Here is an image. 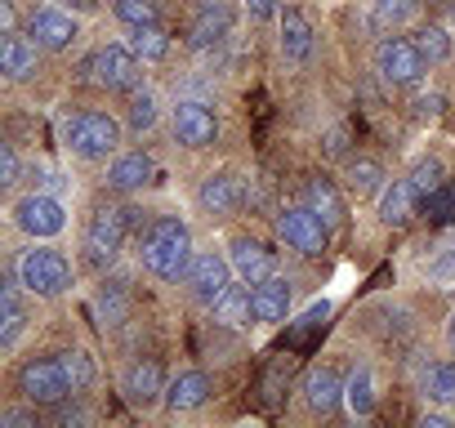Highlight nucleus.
Masks as SVG:
<instances>
[{"label": "nucleus", "mask_w": 455, "mask_h": 428, "mask_svg": "<svg viewBox=\"0 0 455 428\" xmlns=\"http://www.w3.org/2000/svg\"><path fill=\"white\" fill-rule=\"evenodd\" d=\"M192 233L179 214H156V219L139 233V264L156 281H179L192 268Z\"/></svg>", "instance_id": "1"}, {"label": "nucleus", "mask_w": 455, "mask_h": 428, "mask_svg": "<svg viewBox=\"0 0 455 428\" xmlns=\"http://www.w3.org/2000/svg\"><path fill=\"white\" fill-rule=\"evenodd\" d=\"M63 143L81 161H108L121 147V125L108 112H72L63 121Z\"/></svg>", "instance_id": "2"}, {"label": "nucleus", "mask_w": 455, "mask_h": 428, "mask_svg": "<svg viewBox=\"0 0 455 428\" xmlns=\"http://www.w3.org/2000/svg\"><path fill=\"white\" fill-rule=\"evenodd\" d=\"M19 281H23V290L36 295V299H59L63 290H72V264H68V255L54 250V246H32V250H23V259H19Z\"/></svg>", "instance_id": "3"}, {"label": "nucleus", "mask_w": 455, "mask_h": 428, "mask_svg": "<svg viewBox=\"0 0 455 428\" xmlns=\"http://www.w3.org/2000/svg\"><path fill=\"white\" fill-rule=\"evenodd\" d=\"M139 210H121V205H99L90 214V224H85V255L90 264H112L130 237V228L139 224L134 219Z\"/></svg>", "instance_id": "4"}, {"label": "nucleus", "mask_w": 455, "mask_h": 428, "mask_svg": "<svg viewBox=\"0 0 455 428\" xmlns=\"http://www.w3.org/2000/svg\"><path fill=\"white\" fill-rule=\"evenodd\" d=\"M81 72H85V81H94L99 90H121V94H130V90H139V81H143V59H139L130 45H103V50H94V54L81 63Z\"/></svg>", "instance_id": "5"}, {"label": "nucleus", "mask_w": 455, "mask_h": 428, "mask_svg": "<svg viewBox=\"0 0 455 428\" xmlns=\"http://www.w3.org/2000/svg\"><path fill=\"white\" fill-rule=\"evenodd\" d=\"M19 392H23V401H32V406H59V401H68L76 388H72V379H68V370H63V357H32V361H23V370H19Z\"/></svg>", "instance_id": "6"}, {"label": "nucleus", "mask_w": 455, "mask_h": 428, "mask_svg": "<svg viewBox=\"0 0 455 428\" xmlns=\"http://www.w3.org/2000/svg\"><path fill=\"white\" fill-rule=\"evenodd\" d=\"M14 224L32 242H50V237H59L68 228V210H63V201L54 192H32V196H23L14 205Z\"/></svg>", "instance_id": "7"}, {"label": "nucleus", "mask_w": 455, "mask_h": 428, "mask_svg": "<svg viewBox=\"0 0 455 428\" xmlns=\"http://www.w3.org/2000/svg\"><path fill=\"white\" fill-rule=\"evenodd\" d=\"M375 72L388 85H419V76L428 72V59L415 50V41L406 36H384L375 50Z\"/></svg>", "instance_id": "8"}, {"label": "nucleus", "mask_w": 455, "mask_h": 428, "mask_svg": "<svg viewBox=\"0 0 455 428\" xmlns=\"http://www.w3.org/2000/svg\"><path fill=\"white\" fill-rule=\"evenodd\" d=\"M326 233H331V228L317 219L308 205H286V210L277 214V237H282L291 250L308 255V259L326 250Z\"/></svg>", "instance_id": "9"}, {"label": "nucleus", "mask_w": 455, "mask_h": 428, "mask_svg": "<svg viewBox=\"0 0 455 428\" xmlns=\"http://www.w3.org/2000/svg\"><path fill=\"white\" fill-rule=\"evenodd\" d=\"M28 36H32L41 50L63 54V50L76 45L81 28H76L72 10H63V5H41V10H32V19H28Z\"/></svg>", "instance_id": "10"}, {"label": "nucleus", "mask_w": 455, "mask_h": 428, "mask_svg": "<svg viewBox=\"0 0 455 428\" xmlns=\"http://www.w3.org/2000/svg\"><path fill=\"white\" fill-rule=\"evenodd\" d=\"M233 32V5L228 0H192V23H188V45L210 50Z\"/></svg>", "instance_id": "11"}, {"label": "nucleus", "mask_w": 455, "mask_h": 428, "mask_svg": "<svg viewBox=\"0 0 455 428\" xmlns=\"http://www.w3.org/2000/svg\"><path fill=\"white\" fill-rule=\"evenodd\" d=\"M170 130H174V143H183V147H210V143L219 139L214 112H210L205 103H196V99H183V103L170 112Z\"/></svg>", "instance_id": "12"}, {"label": "nucleus", "mask_w": 455, "mask_h": 428, "mask_svg": "<svg viewBox=\"0 0 455 428\" xmlns=\"http://www.w3.org/2000/svg\"><path fill=\"white\" fill-rule=\"evenodd\" d=\"M183 281L192 286V295H196L201 304H214L228 286H233V259H223L219 250H201V255L192 259V268H188Z\"/></svg>", "instance_id": "13"}, {"label": "nucleus", "mask_w": 455, "mask_h": 428, "mask_svg": "<svg viewBox=\"0 0 455 428\" xmlns=\"http://www.w3.org/2000/svg\"><path fill=\"white\" fill-rule=\"evenodd\" d=\"M165 388H170V384H165V370H161L156 357H139V361L125 370V397H130V406H139V410L165 401Z\"/></svg>", "instance_id": "14"}, {"label": "nucleus", "mask_w": 455, "mask_h": 428, "mask_svg": "<svg viewBox=\"0 0 455 428\" xmlns=\"http://www.w3.org/2000/svg\"><path fill=\"white\" fill-rule=\"evenodd\" d=\"M228 259H233V273H237L246 286H259V281H268V277L277 273L273 250H268L264 242H255V237H237L233 246H228Z\"/></svg>", "instance_id": "15"}, {"label": "nucleus", "mask_w": 455, "mask_h": 428, "mask_svg": "<svg viewBox=\"0 0 455 428\" xmlns=\"http://www.w3.org/2000/svg\"><path fill=\"white\" fill-rule=\"evenodd\" d=\"M196 205L210 219H228V214H237V205H242V183L233 174H210L196 187Z\"/></svg>", "instance_id": "16"}, {"label": "nucleus", "mask_w": 455, "mask_h": 428, "mask_svg": "<svg viewBox=\"0 0 455 428\" xmlns=\"http://www.w3.org/2000/svg\"><path fill=\"white\" fill-rule=\"evenodd\" d=\"M304 205L317 214V219H322L331 233L344 224V196H339L335 178H326V174H313V178L304 183Z\"/></svg>", "instance_id": "17"}, {"label": "nucleus", "mask_w": 455, "mask_h": 428, "mask_svg": "<svg viewBox=\"0 0 455 428\" xmlns=\"http://www.w3.org/2000/svg\"><path fill=\"white\" fill-rule=\"evenodd\" d=\"M210 392H214V384H210L205 370H183L179 379H170L165 406H170L174 415H188V410H201V406L210 401Z\"/></svg>", "instance_id": "18"}, {"label": "nucleus", "mask_w": 455, "mask_h": 428, "mask_svg": "<svg viewBox=\"0 0 455 428\" xmlns=\"http://www.w3.org/2000/svg\"><path fill=\"white\" fill-rule=\"evenodd\" d=\"M304 401L313 415H335V406L344 401V379L335 375V366H317L304 379Z\"/></svg>", "instance_id": "19"}, {"label": "nucleus", "mask_w": 455, "mask_h": 428, "mask_svg": "<svg viewBox=\"0 0 455 428\" xmlns=\"http://www.w3.org/2000/svg\"><path fill=\"white\" fill-rule=\"evenodd\" d=\"M23 281H5V290H0V348L14 353L23 330H28V308H23V295H19Z\"/></svg>", "instance_id": "20"}, {"label": "nucleus", "mask_w": 455, "mask_h": 428, "mask_svg": "<svg viewBox=\"0 0 455 428\" xmlns=\"http://www.w3.org/2000/svg\"><path fill=\"white\" fill-rule=\"evenodd\" d=\"M255 321H264V326H277V321H286V313H291V281L286 277H268V281H259L255 290Z\"/></svg>", "instance_id": "21"}, {"label": "nucleus", "mask_w": 455, "mask_h": 428, "mask_svg": "<svg viewBox=\"0 0 455 428\" xmlns=\"http://www.w3.org/2000/svg\"><path fill=\"white\" fill-rule=\"evenodd\" d=\"M415 187H411V178H393V183H384V192H379V224H388V228H406L411 224V214H415Z\"/></svg>", "instance_id": "22"}, {"label": "nucleus", "mask_w": 455, "mask_h": 428, "mask_svg": "<svg viewBox=\"0 0 455 428\" xmlns=\"http://www.w3.org/2000/svg\"><path fill=\"white\" fill-rule=\"evenodd\" d=\"M277 23H282V54H286L291 63H304V59L313 54V23H308L295 5H282Z\"/></svg>", "instance_id": "23"}, {"label": "nucleus", "mask_w": 455, "mask_h": 428, "mask_svg": "<svg viewBox=\"0 0 455 428\" xmlns=\"http://www.w3.org/2000/svg\"><path fill=\"white\" fill-rule=\"evenodd\" d=\"M36 41L32 36H19V32H10L5 36V45H0V72H5L10 81H28L32 72H36Z\"/></svg>", "instance_id": "24"}, {"label": "nucleus", "mask_w": 455, "mask_h": 428, "mask_svg": "<svg viewBox=\"0 0 455 428\" xmlns=\"http://www.w3.org/2000/svg\"><path fill=\"white\" fill-rule=\"evenodd\" d=\"M148 178H152V156L148 152H125L108 165V187H116V192H139Z\"/></svg>", "instance_id": "25"}, {"label": "nucleus", "mask_w": 455, "mask_h": 428, "mask_svg": "<svg viewBox=\"0 0 455 428\" xmlns=\"http://www.w3.org/2000/svg\"><path fill=\"white\" fill-rule=\"evenodd\" d=\"M214 321H223V326H233V330H242L251 317H255V295L246 290V286H228L214 304Z\"/></svg>", "instance_id": "26"}, {"label": "nucleus", "mask_w": 455, "mask_h": 428, "mask_svg": "<svg viewBox=\"0 0 455 428\" xmlns=\"http://www.w3.org/2000/svg\"><path fill=\"white\" fill-rule=\"evenodd\" d=\"M344 178H348V192H353L357 201L384 192V165H379L375 156H353V161L344 165Z\"/></svg>", "instance_id": "27"}, {"label": "nucleus", "mask_w": 455, "mask_h": 428, "mask_svg": "<svg viewBox=\"0 0 455 428\" xmlns=\"http://www.w3.org/2000/svg\"><path fill=\"white\" fill-rule=\"evenodd\" d=\"M344 401H348V410L357 419H371L375 415V375H371V366H357L353 370V379L344 384Z\"/></svg>", "instance_id": "28"}, {"label": "nucleus", "mask_w": 455, "mask_h": 428, "mask_svg": "<svg viewBox=\"0 0 455 428\" xmlns=\"http://www.w3.org/2000/svg\"><path fill=\"white\" fill-rule=\"evenodd\" d=\"M424 397L437 401V406H455V361H433L419 379Z\"/></svg>", "instance_id": "29"}, {"label": "nucleus", "mask_w": 455, "mask_h": 428, "mask_svg": "<svg viewBox=\"0 0 455 428\" xmlns=\"http://www.w3.org/2000/svg\"><path fill=\"white\" fill-rule=\"evenodd\" d=\"M406 178H411L415 196H419V201H428L433 192H442V187H446V165H442L437 156H419V161L411 165V174H406Z\"/></svg>", "instance_id": "30"}, {"label": "nucleus", "mask_w": 455, "mask_h": 428, "mask_svg": "<svg viewBox=\"0 0 455 428\" xmlns=\"http://www.w3.org/2000/svg\"><path fill=\"white\" fill-rule=\"evenodd\" d=\"M130 50L143 59V63H161L170 54V36L161 32V23L152 28H130Z\"/></svg>", "instance_id": "31"}, {"label": "nucleus", "mask_w": 455, "mask_h": 428, "mask_svg": "<svg viewBox=\"0 0 455 428\" xmlns=\"http://www.w3.org/2000/svg\"><path fill=\"white\" fill-rule=\"evenodd\" d=\"M125 125L134 134H143V130L156 125V94L152 90H130V99H125Z\"/></svg>", "instance_id": "32"}, {"label": "nucleus", "mask_w": 455, "mask_h": 428, "mask_svg": "<svg viewBox=\"0 0 455 428\" xmlns=\"http://www.w3.org/2000/svg\"><path fill=\"white\" fill-rule=\"evenodd\" d=\"M411 41H415V50H419L428 63H446V59H451V36H446V28H437V23H424Z\"/></svg>", "instance_id": "33"}, {"label": "nucleus", "mask_w": 455, "mask_h": 428, "mask_svg": "<svg viewBox=\"0 0 455 428\" xmlns=\"http://www.w3.org/2000/svg\"><path fill=\"white\" fill-rule=\"evenodd\" d=\"M112 14H116L125 28H152V23H161L156 0H116Z\"/></svg>", "instance_id": "34"}, {"label": "nucleus", "mask_w": 455, "mask_h": 428, "mask_svg": "<svg viewBox=\"0 0 455 428\" xmlns=\"http://www.w3.org/2000/svg\"><path fill=\"white\" fill-rule=\"evenodd\" d=\"M59 357H63V370H68V379H72V388H76V392H85V388L99 379V366H94V357H90V353L72 348V353H59Z\"/></svg>", "instance_id": "35"}, {"label": "nucleus", "mask_w": 455, "mask_h": 428, "mask_svg": "<svg viewBox=\"0 0 455 428\" xmlns=\"http://www.w3.org/2000/svg\"><path fill=\"white\" fill-rule=\"evenodd\" d=\"M419 10V0H375V23L379 28H402Z\"/></svg>", "instance_id": "36"}, {"label": "nucleus", "mask_w": 455, "mask_h": 428, "mask_svg": "<svg viewBox=\"0 0 455 428\" xmlns=\"http://www.w3.org/2000/svg\"><path fill=\"white\" fill-rule=\"evenodd\" d=\"M428 277H433L437 286H455V242H446V246L433 255V264H428Z\"/></svg>", "instance_id": "37"}, {"label": "nucleus", "mask_w": 455, "mask_h": 428, "mask_svg": "<svg viewBox=\"0 0 455 428\" xmlns=\"http://www.w3.org/2000/svg\"><path fill=\"white\" fill-rule=\"evenodd\" d=\"M99 313H103V326H116V321L125 317V295H121L116 286H103V295H99Z\"/></svg>", "instance_id": "38"}, {"label": "nucleus", "mask_w": 455, "mask_h": 428, "mask_svg": "<svg viewBox=\"0 0 455 428\" xmlns=\"http://www.w3.org/2000/svg\"><path fill=\"white\" fill-rule=\"evenodd\" d=\"M32 406V401H28ZM28 406H10V410H0V428H36L41 419H36V410H28Z\"/></svg>", "instance_id": "39"}, {"label": "nucleus", "mask_w": 455, "mask_h": 428, "mask_svg": "<svg viewBox=\"0 0 455 428\" xmlns=\"http://www.w3.org/2000/svg\"><path fill=\"white\" fill-rule=\"evenodd\" d=\"M0 183H5V187L19 183V152H14V143H0Z\"/></svg>", "instance_id": "40"}, {"label": "nucleus", "mask_w": 455, "mask_h": 428, "mask_svg": "<svg viewBox=\"0 0 455 428\" xmlns=\"http://www.w3.org/2000/svg\"><path fill=\"white\" fill-rule=\"evenodd\" d=\"M54 424H59V428H72V424H90V410L59 401V406H54Z\"/></svg>", "instance_id": "41"}, {"label": "nucleus", "mask_w": 455, "mask_h": 428, "mask_svg": "<svg viewBox=\"0 0 455 428\" xmlns=\"http://www.w3.org/2000/svg\"><path fill=\"white\" fill-rule=\"evenodd\" d=\"M411 107H415V121H433L442 112V94H419Z\"/></svg>", "instance_id": "42"}, {"label": "nucleus", "mask_w": 455, "mask_h": 428, "mask_svg": "<svg viewBox=\"0 0 455 428\" xmlns=\"http://www.w3.org/2000/svg\"><path fill=\"white\" fill-rule=\"evenodd\" d=\"M242 5H246L251 19H273V14H282V0H242Z\"/></svg>", "instance_id": "43"}, {"label": "nucleus", "mask_w": 455, "mask_h": 428, "mask_svg": "<svg viewBox=\"0 0 455 428\" xmlns=\"http://www.w3.org/2000/svg\"><path fill=\"white\" fill-rule=\"evenodd\" d=\"M0 32H19V14H14V0H0Z\"/></svg>", "instance_id": "44"}, {"label": "nucleus", "mask_w": 455, "mask_h": 428, "mask_svg": "<svg viewBox=\"0 0 455 428\" xmlns=\"http://www.w3.org/2000/svg\"><path fill=\"white\" fill-rule=\"evenodd\" d=\"M54 5H63V10H81V14H90V10H99V0H54Z\"/></svg>", "instance_id": "45"}, {"label": "nucleus", "mask_w": 455, "mask_h": 428, "mask_svg": "<svg viewBox=\"0 0 455 428\" xmlns=\"http://www.w3.org/2000/svg\"><path fill=\"white\" fill-rule=\"evenodd\" d=\"M419 424H424V428H446V424H451V419H446V415H424V419H419Z\"/></svg>", "instance_id": "46"}, {"label": "nucleus", "mask_w": 455, "mask_h": 428, "mask_svg": "<svg viewBox=\"0 0 455 428\" xmlns=\"http://www.w3.org/2000/svg\"><path fill=\"white\" fill-rule=\"evenodd\" d=\"M446 344L455 348V308H451V317H446Z\"/></svg>", "instance_id": "47"}, {"label": "nucleus", "mask_w": 455, "mask_h": 428, "mask_svg": "<svg viewBox=\"0 0 455 428\" xmlns=\"http://www.w3.org/2000/svg\"><path fill=\"white\" fill-rule=\"evenodd\" d=\"M451 19H455V5H451Z\"/></svg>", "instance_id": "48"}]
</instances>
